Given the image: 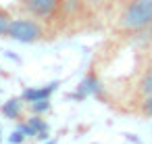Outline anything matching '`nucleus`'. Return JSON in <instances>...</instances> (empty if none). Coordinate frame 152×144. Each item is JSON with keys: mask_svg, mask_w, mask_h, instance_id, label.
<instances>
[{"mask_svg": "<svg viewBox=\"0 0 152 144\" xmlns=\"http://www.w3.org/2000/svg\"><path fill=\"white\" fill-rule=\"evenodd\" d=\"M117 27L125 34L152 27V0H127L119 13Z\"/></svg>", "mask_w": 152, "mask_h": 144, "instance_id": "nucleus-1", "label": "nucleus"}, {"mask_svg": "<svg viewBox=\"0 0 152 144\" xmlns=\"http://www.w3.org/2000/svg\"><path fill=\"white\" fill-rule=\"evenodd\" d=\"M7 38L21 42V44H36L46 38V32H44V25L40 23V19L29 15V17L13 19L9 25V32H7Z\"/></svg>", "mask_w": 152, "mask_h": 144, "instance_id": "nucleus-2", "label": "nucleus"}, {"mask_svg": "<svg viewBox=\"0 0 152 144\" xmlns=\"http://www.w3.org/2000/svg\"><path fill=\"white\" fill-rule=\"evenodd\" d=\"M21 2H23V9L40 21L54 19L65 7V0H21Z\"/></svg>", "mask_w": 152, "mask_h": 144, "instance_id": "nucleus-3", "label": "nucleus"}, {"mask_svg": "<svg viewBox=\"0 0 152 144\" xmlns=\"http://www.w3.org/2000/svg\"><path fill=\"white\" fill-rule=\"evenodd\" d=\"M98 90H100V82H98V77H96L94 73H90V75L83 77V82L79 84V88H77V92L73 94V98H88V96L96 94Z\"/></svg>", "mask_w": 152, "mask_h": 144, "instance_id": "nucleus-4", "label": "nucleus"}, {"mask_svg": "<svg viewBox=\"0 0 152 144\" xmlns=\"http://www.w3.org/2000/svg\"><path fill=\"white\" fill-rule=\"evenodd\" d=\"M54 90H56V82H54V84H48V86H44V88H27V90L23 92V100H25V102L48 100Z\"/></svg>", "mask_w": 152, "mask_h": 144, "instance_id": "nucleus-5", "label": "nucleus"}, {"mask_svg": "<svg viewBox=\"0 0 152 144\" xmlns=\"http://www.w3.org/2000/svg\"><path fill=\"white\" fill-rule=\"evenodd\" d=\"M2 113L9 117V119H17L21 115V100L19 98H11L2 104Z\"/></svg>", "mask_w": 152, "mask_h": 144, "instance_id": "nucleus-6", "label": "nucleus"}, {"mask_svg": "<svg viewBox=\"0 0 152 144\" xmlns=\"http://www.w3.org/2000/svg\"><path fill=\"white\" fill-rule=\"evenodd\" d=\"M140 94L142 96H152V69H148L144 75H142V79H140Z\"/></svg>", "mask_w": 152, "mask_h": 144, "instance_id": "nucleus-7", "label": "nucleus"}, {"mask_svg": "<svg viewBox=\"0 0 152 144\" xmlns=\"http://www.w3.org/2000/svg\"><path fill=\"white\" fill-rule=\"evenodd\" d=\"M11 21H13L11 13H9V11H4L2 7H0V38H4V36H7V32H9V25H11Z\"/></svg>", "mask_w": 152, "mask_h": 144, "instance_id": "nucleus-8", "label": "nucleus"}, {"mask_svg": "<svg viewBox=\"0 0 152 144\" xmlns=\"http://www.w3.org/2000/svg\"><path fill=\"white\" fill-rule=\"evenodd\" d=\"M140 113L144 117H152V96H144V100L140 104Z\"/></svg>", "mask_w": 152, "mask_h": 144, "instance_id": "nucleus-9", "label": "nucleus"}, {"mask_svg": "<svg viewBox=\"0 0 152 144\" xmlns=\"http://www.w3.org/2000/svg\"><path fill=\"white\" fill-rule=\"evenodd\" d=\"M29 109L34 113H46L50 109V102L48 100H38V102H29Z\"/></svg>", "mask_w": 152, "mask_h": 144, "instance_id": "nucleus-10", "label": "nucleus"}, {"mask_svg": "<svg viewBox=\"0 0 152 144\" xmlns=\"http://www.w3.org/2000/svg\"><path fill=\"white\" fill-rule=\"evenodd\" d=\"M81 2H86L88 7H92V9H102L108 0H81Z\"/></svg>", "mask_w": 152, "mask_h": 144, "instance_id": "nucleus-11", "label": "nucleus"}, {"mask_svg": "<svg viewBox=\"0 0 152 144\" xmlns=\"http://www.w3.org/2000/svg\"><path fill=\"white\" fill-rule=\"evenodd\" d=\"M23 136H25V134H23L21 129H17V132L11 136V142H13V144H19V142H23Z\"/></svg>", "mask_w": 152, "mask_h": 144, "instance_id": "nucleus-12", "label": "nucleus"}]
</instances>
